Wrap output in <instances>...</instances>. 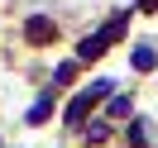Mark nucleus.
Masks as SVG:
<instances>
[{
    "instance_id": "1",
    "label": "nucleus",
    "mask_w": 158,
    "mask_h": 148,
    "mask_svg": "<svg viewBox=\"0 0 158 148\" xmlns=\"http://www.w3.org/2000/svg\"><path fill=\"white\" fill-rule=\"evenodd\" d=\"M110 91H115V86H110V77H101V81H91L86 91H77V96H72V105H67V124H81V119H86V110L96 105L101 96H110Z\"/></svg>"
},
{
    "instance_id": "2",
    "label": "nucleus",
    "mask_w": 158,
    "mask_h": 148,
    "mask_svg": "<svg viewBox=\"0 0 158 148\" xmlns=\"http://www.w3.org/2000/svg\"><path fill=\"white\" fill-rule=\"evenodd\" d=\"M24 38H29V43H53V38H58V29H53V19L34 14V19L24 24Z\"/></svg>"
},
{
    "instance_id": "3",
    "label": "nucleus",
    "mask_w": 158,
    "mask_h": 148,
    "mask_svg": "<svg viewBox=\"0 0 158 148\" xmlns=\"http://www.w3.org/2000/svg\"><path fill=\"white\" fill-rule=\"evenodd\" d=\"M106 43H110L106 34H91V38H86V43H81V48H77V58H81V62H91V58H101V53H106Z\"/></svg>"
},
{
    "instance_id": "4",
    "label": "nucleus",
    "mask_w": 158,
    "mask_h": 148,
    "mask_svg": "<svg viewBox=\"0 0 158 148\" xmlns=\"http://www.w3.org/2000/svg\"><path fill=\"white\" fill-rule=\"evenodd\" d=\"M148 134H153V124H148V119H129V143H134V148H144Z\"/></svg>"
},
{
    "instance_id": "5",
    "label": "nucleus",
    "mask_w": 158,
    "mask_h": 148,
    "mask_svg": "<svg viewBox=\"0 0 158 148\" xmlns=\"http://www.w3.org/2000/svg\"><path fill=\"white\" fill-rule=\"evenodd\" d=\"M153 62H158V53L148 48V43H139V48H134V67L139 72H153Z\"/></svg>"
},
{
    "instance_id": "6",
    "label": "nucleus",
    "mask_w": 158,
    "mask_h": 148,
    "mask_svg": "<svg viewBox=\"0 0 158 148\" xmlns=\"http://www.w3.org/2000/svg\"><path fill=\"white\" fill-rule=\"evenodd\" d=\"M48 115H53V100H48V96H43V100H34V105H29V124H43Z\"/></svg>"
},
{
    "instance_id": "7",
    "label": "nucleus",
    "mask_w": 158,
    "mask_h": 148,
    "mask_svg": "<svg viewBox=\"0 0 158 148\" xmlns=\"http://www.w3.org/2000/svg\"><path fill=\"white\" fill-rule=\"evenodd\" d=\"M106 134H110V129H106V119H91V124H86V138H91V143H101Z\"/></svg>"
},
{
    "instance_id": "8",
    "label": "nucleus",
    "mask_w": 158,
    "mask_h": 148,
    "mask_svg": "<svg viewBox=\"0 0 158 148\" xmlns=\"http://www.w3.org/2000/svg\"><path fill=\"white\" fill-rule=\"evenodd\" d=\"M72 72H77V62H62V67L53 72V81H72Z\"/></svg>"
}]
</instances>
